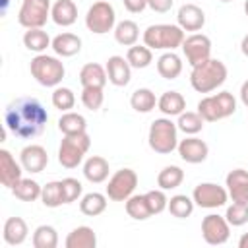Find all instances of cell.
Listing matches in <instances>:
<instances>
[{
  "instance_id": "6da1fadb",
  "label": "cell",
  "mask_w": 248,
  "mask_h": 248,
  "mask_svg": "<svg viewBox=\"0 0 248 248\" xmlns=\"http://www.w3.org/2000/svg\"><path fill=\"white\" fill-rule=\"evenodd\" d=\"M48 112L35 97H17L4 110V128L21 140H33L43 134Z\"/></svg>"
},
{
  "instance_id": "7a4b0ae2",
  "label": "cell",
  "mask_w": 248,
  "mask_h": 248,
  "mask_svg": "<svg viewBox=\"0 0 248 248\" xmlns=\"http://www.w3.org/2000/svg\"><path fill=\"white\" fill-rule=\"evenodd\" d=\"M229 76V70L223 60L219 58H209L198 66L192 68L190 72V85L198 93H213L219 89Z\"/></svg>"
},
{
  "instance_id": "3957f363",
  "label": "cell",
  "mask_w": 248,
  "mask_h": 248,
  "mask_svg": "<svg viewBox=\"0 0 248 248\" xmlns=\"http://www.w3.org/2000/svg\"><path fill=\"white\" fill-rule=\"evenodd\" d=\"M186 35L176 23H155L143 31V45L151 50H174L182 46Z\"/></svg>"
},
{
  "instance_id": "277c9868",
  "label": "cell",
  "mask_w": 248,
  "mask_h": 248,
  "mask_svg": "<svg viewBox=\"0 0 248 248\" xmlns=\"http://www.w3.org/2000/svg\"><path fill=\"white\" fill-rule=\"evenodd\" d=\"M178 126L169 116L155 118L147 132L149 147L159 155H169L178 147Z\"/></svg>"
},
{
  "instance_id": "5b68a950",
  "label": "cell",
  "mask_w": 248,
  "mask_h": 248,
  "mask_svg": "<svg viewBox=\"0 0 248 248\" xmlns=\"http://www.w3.org/2000/svg\"><path fill=\"white\" fill-rule=\"evenodd\" d=\"M29 72L35 78L37 83L43 87H58L60 81L66 76V68L58 56H48V54H37L31 64Z\"/></svg>"
},
{
  "instance_id": "8992f818",
  "label": "cell",
  "mask_w": 248,
  "mask_h": 248,
  "mask_svg": "<svg viewBox=\"0 0 248 248\" xmlns=\"http://www.w3.org/2000/svg\"><path fill=\"white\" fill-rule=\"evenodd\" d=\"M198 112L205 122H217V120L229 118L236 112V99L231 91H219V93L207 95L200 99Z\"/></svg>"
},
{
  "instance_id": "52a82bcc",
  "label": "cell",
  "mask_w": 248,
  "mask_h": 248,
  "mask_svg": "<svg viewBox=\"0 0 248 248\" xmlns=\"http://www.w3.org/2000/svg\"><path fill=\"white\" fill-rule=\"evenodd\" d=\"M89 147H91V138L87 132L64 136L58 147V163L64 169H76L78 165H81Z\"/></svg>"
},
{
  "instance_id": "ba28073f",
  "label": "cell",
  "mask_w": 248,
  "mask_h": 248,
  "mask_svg": "<svg viewBox=\"0 0 248 248\" xmlns=\"http://www.w3.org/2000/svg\"><path fill=\"white\" fill-rule=\"evenodd\" d=\"M85 27L95 35H105L116 27V12L108 0L93 2L85 14Z\"/></svg>"
},
{
  "instance_id": "9c48e42d",
  "label": "cell",
  "mask_w": 248,
  "mask_h": 248,
  "mask_svg": "<svg viewBox=\"0 0 248 248\" xmlns=\"http://www.w3.org/2000/svg\"><path fill=\"white\" fill-rule=\"evenodd\" d=\"M50 0H23L17 12V21L25 29L45 27L50 17Z\"/></svg>"
},
{
  "instance_id": "30bf717a",
  "label": "cell",
  "mask_w": 248,
  "mask_h": 248,
  "mask_svg": "<svg viewBox=\"0 0 248 248\" xmlns=\"http://www.w3.org/2000/svg\"><path fill=\"white\" fill-rule=\"evenodd\" d=\"M136 186H138V172L134 169H128L126 167V169L116 170L108 178V184H107L105 194L112 202H126L134 194Z\"/></svg>"
},
{
  "instance_id": "8fae6325",
  "label": "cell",
  "mask_w": 248,
  "mask_h": 248,
  "mask_svg": "<svg viewBox=\"0 0 248 248\" xmlns=\"http://www.w3.org/2000/svg\"><path fill=\"white\" fill-rule=\"evenodd\" d=\"M192 200L203 209H217L227 203L229 192L225 186H219L215 182H200L192 192Z\"/></svg>"
},
{
  "instance_id": "7c38bea8",
  "label": "cell",
  "mask_w": 248,
  "mask_h": 248,
  "mask_svg": "<svg viewBox=\"0 0 248 248\" xmlns=\"http://www.w3.org/2000/svg\"><path fill=\"white\" fill-rule=\"evenodd\" d=\"M182 52L186 56V62L194 68L205 60L211 58V39L203 33H192L182 43Z\"/></svg>"
},
{
  "instance_id": "4fadbf2b",
  "label": "cell",
  "mask_w": 248,
  "mask_h": 248,
  "mask_svg": "<svg viewBox=\"0 0 248 248\" xmlns=\"http://www.w3.org/2000/svg\"><path fill=\"white\" fill-rule=\"evenodd\" d=\"M202 236L211 246H221L231 236V225L223 215L209 213L202 219Z\"/></svg>"
},
{
  "instance_id": "5bb4252c",
  "label": "cell",
  "mask_w": 248,
  "mask_h": 248,
  "mask_svg": "<svg viewBox=\"0 0 248 248\" xmlns=\"http://www.w3.org/2000/svg\"><path fill=\"white\" fill-rule=\"evenodd\" d=\"M176 149H178L180 159L186 161V163H190V165L203 163L207 159V155H209V145L203 140L196 138V136H188V138L180 140Z\"/></svg>"
},
{
  "instance_id": "9a60e30c",
  "label": "cell",
  "mask_w": 248,
  "mask_h": 248,
  "mask_svg": "<svg viewBox=\"0 0 248 248\" xmlns=\"http://www.w3.org/2000/svg\"><path fill=\"white\" fill-rule=\"evenodd\" d=\"M19 163H21L23 170H27L29 174H39L48 165V153L39 143L25 145L21 149V153H19Z\"/></svg>"
},
{
  "instance_id": "2e32d148",
  "label": "cell",
  "mask_w": 248,
  "mask_h": 248,
  "mask_svg": "<svg viewBox=\"0 0 248 248\" xmlns=\"http://www.w3.org/2000/svg\"><path fill=\"white\" fill-rule=\"evenodd\" d=\"M23 178V167L8 149H0V182L6 188H14Z\"/></svg>"
},
{
  "instance_id": "e0dca14e",
  "label": "cell",
  "mask_w": 248,
  "mask_h": 248,
  "mask_svg": "<svg viewBox=\"0 0 248 248\" xmlns=\"http://www.w3.org/2000/svg\"><path fill=\"white\" fill-rule=\"evenodd\" d=\"M225 188L232 202L248 203V170L232 169L225 178Z\"/></svg>"
},
{
  "instance_id": "ac0fdd59",
  "label": "cell",
  "mask_w": 248,
  "mask_h": 248,
  "mask_svg": "<svg viewBox=\"0 0 248 248\" xmlns=\"http://www.w3.org/2000/svg\"><path fill=\"white\" fill-rule=\"evenodd\" d=\"M105 68H107L108 81H110L112 85H116V87H126V85L130 83V79H132V66H130V62H128L124 56H118V54L108 56Z\"/></svg>"
},
{
  "instance_id": "d6986e66",
  "label": "cell",
  "mask_w": 248,
  "mask_h": 248,
  "mask_svg": "<svg viewBox=\"0 0 248 248\" xmlns=\"http://www.w3.org/2000/svg\"><path fill=\"white\" fill-rule=\"evenodd\" d=\"M176 21L184 31H200L205 25V12L196 4H182L178 8Z\"/></svg>"
},
{
  "instance_id": "ffe728a7",
  "label": "cell",
  "mask_w": 248,
  "mask_h": 248,
  "mask_svg": "<svg viewBox=\"0 0 248 248\" xmlns=\"http://www.w3.org/2000/svg\"><path fill=\"white\" fill-rule=\"evenodd\" d=\"M50 48L54 50L56 56L70 58V56H76V54L81 50V39H79L76 33L64 31V33H60V35H56V37L52 39Z\"/></svg>"
},
{
  "instance_id": "44dd1931",
  "label": "cell",
  "mask_w": 248,
  "mask_h": 248,
  "mask_svg": "<svg viewBox=\"0 0 248 248\" xmlns=\"http://www.w3.org/2000/svg\"><path fill=\"white\" fill-rule=\"evenodd\" d=\"M108 172H110L108 161L105 157H101V155H91L83 163V176L93 184L105 182L108 178Z\"/></svg>"
},
{
  "instance_id": "7402d4cb",
  "label": "cell",
  "mask_w": 248,
  "mask_h": 248,
  "mask_svg": "<svg viewBox=\"0 0 248 248\" xmlns=\"http://www.w3.org/2000/svg\"><path fill=\"white\" fill-rule=\"evenodd\" d=\"M27 234H29V229H27V223L21 217H8L6 219L4 229H2V236H4L6 244L19 246V244L25 242Z\"/></svg>"
},
{
  "instance_id": "603a6c76",
  "label": "cell",
  "mask_w": 248,
  "mask_h": 248,
  "mask_svg": "<svg viewBox=\"0 0 248 248\" xmlns=\"http://www.w3.org/2000/svg\"><path fill=\"white\" fill-rule=\"evenodd\" d=\"M50 19L60 27H70L78 19V6L74 0H56L50 10Z\"/></svg>"
},
{
  "instance_id": "cb8c5ba5",
  "label": "cell",
  "mask_w": 248,
  "mask_h": 248,
  "mask_svg": "<svg viewBox=\"0 0 248 248\" xmlns=\"http://www.w3.org/2000/svg\"><path fill=\"white\" fill-rule=\"evenodd\" d=\"M157 72L163 79H176L182 74V58L174 50H165L157 58Z\"/></svg>"
},
{
  "instance_id": "d4e9b609",
  "label": "cell",
  "mask_w": 248,
  "mask_h": 248,
  "mask_svg": "<svg viewBox=\"0 0 248 248\" xmlns=\"http://www.w3.org/2000/svg\"><path fill=\"white\" fill-rule=\"evenodd\" d=\"M107 81H108L107 68H103L97 62H87L79 70V83H81V87H105Z\"/></svg>"
},
{
  "instance_id": "484cf974",
  "label": "cell",
  "mask_w": 248,
  "mask_h": 248,
  "mask_svg": "<svg viewBox=\"0 0 248 248\" xmlns=\"http://www.w3.org/2000/svg\"><path fill=\"white\" fill-rule=\"evenodd\" d=\"M157 108L165 114V116H178L186 110V99L178 93V91H165L159 99H157Z\"/></svg>"
},
{
  "instance_id": "4316f807",
  "label": "cell",
  "mask_w": 248,
  "mask_h": 248,
  "mask_svg": "<svg viewBox=\"0 0 248 248\" xmlns=\"http://www.w3.org/2000/svg\"><path fill=\"white\" fill-rule=\"evenodd\" d=\"M64 246L66 248H95L97 246V234L91 227L79 225L66 236Z\"/></svg>"
},
{
  "instance_id": "83f0119b",
  "label": "cell",
  "mask_w": 248,
  "mask_h": 248,
  "mask_svg": "<svg viewBox=\"0 0 248 248\" xmlns=\"http://www.w3.org/2000/svg\"><path fill=\"white\" fill-rule=\"evenodd\" d=\"M23 45H25L27 50L43 54L52 45V39L48 37V33L43 27H33V29H27L23 33Z\"/></svg>"
},
{
  "instance_id": "f1b7e54d",
  "label": "cell",
  "mask_w": 248,
  "mask_h": 248,
  "mask_svg": "<svg viewBox=\"0 0 248 248\" xmlns=\"http://www.w3.org/2000/svg\"><path fill=\"white\" fill-rule=\"evenodd\" d=\"M107 200H108V196L101 194V192L83 194L79 200V211L87 217H97L107 209Z\"/></svg>"
},
{
  "instance_id": "f546056e",
  "label": "cell",
  "mask_w": 248,
  "mask_h": 248,
  "mask_svg": "<svg viewBox=\"0 0 248 248\" xmlns=\"http://www.w3.org/2000/svg\"><path fill=\"white\" fill-rule=\"evenodd\" d=\"M58 130L64 136L81 134V132H87V120H85L83 114L74 112V110H68V112H62V116L58 118Z\"/></svg>"
},
{
  "instance_id": "4dcf8cb0",
  "label": "cell",
  "mask_w": 248,
  "mask_h": 248,
  "mask_svg": "<svg viewBox=\"0 0 248 248\" xmlns=\"http://www.w3.org/2000/svg\"><path fill=\"white\" fill-rule=\"evenodd\" d=\"M114 39H116V43L122 45V46H132V45H136L138 39H140V27H138V23L132 21V19H122V21H118L116 27H114Z\"/></svg>"
},
{
  "instance_id": "1f68e13d",
  "label": "cell",
  "mask_w": 248,
  "mask_h": 248,
  "mask_svg": "<svg viewBox=\"0 0 248 248\" xmlns=\"http://www.w3.org/2000/svg\"><path fill=\"white\" fill-rule=\"evenodd\" d=\"M130 107L136 110V112H141V114H147L151 112L155 107H157V97L151 89L147 87H140L132 93L130 97Z\"/></svg>"
},
{
  "instance_id": "d6a6232c",
  "label": "cell",
  "mask_w": 248,
  "mask_h": 248,
  "mask_svg": "<svg viewBox=\"0 0 248 248\" xmlns=\"http://www.w3.org/2000/svg\"><path fill=\"white\" fill-rule=\"evenodd\" d=\"M182 180H184V170L176 165H167L157 174V186L161 190H174L182 184Z\"/></svg>"
},
{
  "instance_id": "836d02e7",
  "label": "cell",
  "mask_w": 248,
  "mask_h": 248,
  "mask_svg": "<svg viewBox=\"0 0 248 248\" xmlns=\"http://www.w3.org/2000/svg\"><path fill=\"white\" fill-rule=\"evenodd\" d=\"M41 192H43V186L33 178H21L12 188V194L21 202H35L41 198Z\"/></svg>"
},
{
  "instance_id": "e575fe53",
  "label": "cell",
  "mask_w": 248,
  "mask_h": 248,
  "mask_svg": "<svg viewBox=\"0 0 248 248\" xmlns=\"http://www.w3.org/2000/svg\"><path fill=\"white\" fill-rule=\"evenodd\" d=\"M126 60L130 62L132 68L143 70V68H147V66L153 62V50H151L149 46H145V45H138V43H136V45H132V46L128 48Z\"/></svg>"
},
{
  "instance_id": "d590c367",
  "label": "cell",
  "mask_w": 248,
  "mask_h": 248,
  "mask_svg": "<svg viewBox=\"0 0 248 248\" xmlns=\"http://www.w3.org/2000/svg\"><path fill=\"white\" fill-rule=\"evenodd\" d=\"M203 118H202V114L196 110V112H192V110H184L182 114H178V120H176V126H178V130L180 132H184L186 136H196V134H200L202 130H203Z\"/></svg>"
},
{
  "instance_id": "8d00e7d4",
  "label": "cell",
  "mask_w": 248,
  "mask_h": 248,
  "mask_svg": "<svg viewBox=\"0 0 248 248\" xmlns=\"http://www.w3.org/2000/svg\"><path fill=\"white\" fill-rule=\"evenodd\" d=\"M126 213L136 219V221H145L151 217V211H149V205H147V200H145V194H132L128 200H126Z\"/></svg>"
},
{
  "instance_id": "74e56055",
  "label": "cell",
  "mask_w": 248,
  "mask_h": 248,
  "mask_svg": "<svg viewBox=\"0 0 248 248\" xmlns=\"http://www.w3.org/2000/svg\"><path fill=\"white\" fill-rule=\"evenodd\" d=\"M31 242L35 248H56L58 246V232L52 225H39L33 231Z\"/></svg>"
},
{
  "instance_id": "f35d334b",
  "label": "cell",
  "mask_w": 248,
  "mask_h": 248,
  "mask_svg": "<svg viewBox=\"0 0 248 248\" xmlns=\"http://www.w3.org/2000/svg\"><path fill=\"white\" fill-rule=\"evenodd\" d=\"M194 205H196V203H194V200H192L190 196H186V194H176V196H172V198L169 200L167 209L170 211L172 217H176V219H186V217L192 215Z\"/></svg>"
},
{
  "instance_id": "ab89813d",
  "label": "cell",
  "mask_w": 248,
  "mask_h": 248,
  "mask_svg": "<svg viewBox=\"0 0 248 248\" xmlns=\"http://www.w3.org/2000/svg\"><path fill=\"white\" fill-rule=\"evenodd\" d=\"M41 202L46 205V207H60L64 203V192H62V180H52V182H46L43 186V192H41Z\"/></svg>"
},
{
  "instance_id": "60d3db41",
  "label": "cell",
  "mask_w": 248,
  "mask_h": 248,
  "mask_svg": "<svg viewBox=\"0 0 248 248\" xmlns=\"http://www.w3.org/2000/svg\"><path fill=\"white\" fill-rule=\"evenodd\" d=\"M50 101H52V107L58 108L60 112H68V110H72L74 105H76V95H74V91H72L70 87L58 85V87H54Z\"/></svg>"
},
{
  "instance_id": "b9f144b4",
  "label": "cell",
  "mask_w": 248,
  "mask_h": 248,
  "mask_svg": "<svg viewBox=\"0 0 248 248\" xmlns=\"http://www.w3.org/2000/svg\"><path fill=\"white\" fill-rule=\"evenodd\" d=\"M225 219L229 221L231 227H242V225H246V223H248V203L232 202V203L227 207Z\"/></svg>"
},
{
  "instance_id": "7bdbcfd3",
  "label": "cell",
  "mask_w": 248,
  "mask_h": 248,
  "mask_svg": "<svg viewBox=\"0 0 248 248\" xmlns=\"http://www.w3.org/2000/svg\"><path fill=\"white\" fill-rule=\"evenodd\" d=\"M103 101H105V93H103V87H83L81 91V103L85 108L89 110H99L103 107Z\"/></svg>"
},
{
  "instance_id": "ee69618b",
  "label": "cell",
  "mask_w": 248,
  "mask_h": 248,
  "mask_svg": "<svg viewBox=\"0 0 248 248\" xmlns=\"http://www.w3.org/2000/svg\"><path fill=\"white\" fill-rule=\"evenodd\" d=\"M62 192H64V203H74V202L81 200L83 186L78 178L66 176V178H62Z\"/></svg>"
},
{
  "instance_id": "f6af8a7d",
  "label": "cell",
  "mask_w": 248,
  "mask_h": 248,
  "mask_svg": "<svg viewBox=\"0 0 248 248\" xmlns=\"http://www.w3.org/2000/svg\"><path fill=\"white\" fill-rule=\"evenodd\" d=\"M145 200H147V205H149V211L151 215H159L167 209L169 205V198L165 196V190H149L145 192Z\"/></svg>"
},
{
  "instance_id": "bcb514c9",
  "label": "cell",
  "mask_w": 248,
  "mask_h": 248,
  "mask_svg": "<svg viewBox=\"0 0 248 248\" xmlns=\"http://www.w3.org/2000/svg\"><path fill=\"white\" fill-rule=\"evenodd\" d=\"M174 0H147V8H151L157 14H167L172 8Z\"/></svg>"
},
{
  "instance_id": "7dc6e473",
  "label": "cell",
  "mask_w": 248,
  "mask_h": 248,
  "mask_svg": "<svg viewBox=\"0 0 248 248\" xmlns=\"http://www.w3.org/2000/svg\"><path fill=\"white\" fill-rule=\"evenodd\" d=\"M122 4L130 14H141L147 8V0H122Z\"/></svg>"
},
{
  "instance_id": "c3c4849f",
  "label": "cell",
  "mask_w": 248,
  "mask_h": 248,
  "mask_svg": "<svg viewBox=\"0 0 248 248\" xmlns=\"http://www.w3.org/2000/svg\"><path fill=\"white\" fill-rule=\"evenodd\" d=\"M240 101H242V105L244 107H248V79L246 81H242V85H240Z\"/></svg>"
},
{
  "instance_id": "681fc988",
  "label": "cell",
  "mask_w": 248,
  "mask_h": 248,
  "mask_svg": "<svg viewBox=\"0 0 248 248\" xmlns=\"http://www.w3.org/2000/svg\"><path fill=\"white\" fill-rule=\"evenodd\" d=\"M240 50H242V54L248 58V33L242 37V41H240Z\"/></svg>"
},
{
  "instance_id": "f907efd6",
  "label": "cell",
  "mask_w": 248,
  "mask_h": 248,
  "mask_svg": "<svg viewBox=\"0 0 248 248\" xmlns=\"http://www.w3.org/2000/svg\"><path fill=\"white\" fill-rule=\"evenodd\" d=\"M238 248H248V232H244V234L238 238Z\"/></svg>"
},
{
  "instance_id": "816d5d0a",
  "label": "cell",
  "mask_w": 248,
  "mask_h": 248,
  "mask_svg": "<svg viewBox=\"0 0 248 248\" xmlns=\"http://www.w3.org/2000/svg\"><path fill=\"white\" fill-rule=\"evenodd\" d=\"M244 14H246V17H248V0L244 2Z\"/></svg>"
},
{
  "instance_id": "f5cc1de1",
  "label": "cell",
  "mask_w": 248,
  "mask_h": 248,
  "mask_svg": "<svg viewBox=\"0 0 248 248\" xmlns=\"http://www.w3.org/2000/svg\"><path fill=\"white\" fill-rule=\"evenodd\" d=\"M221 2H231V0H221Z\"/></svg>"
}]
</instances>
